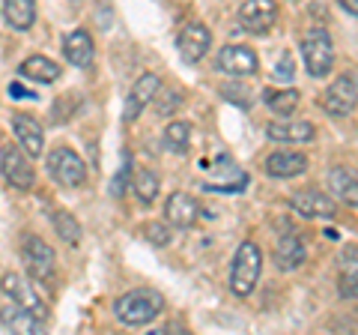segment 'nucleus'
<instances>
[{
  "label": "nucleus",
  "mask_w": 358,
  "mask_h": 335,
  "mask_svg": "<svg viewBox=\"0 0 358 335\" xmlns=\"http://www.w3.org/2000/svg\"><path fill=\"white\" fill-rule=\"evenodd\" d=\"M162 311H164V296L150 287L129 290V294H122L114 303V315L122 327H147Z\"/></svg>",
  "instance_id": "f257e3e1"
},
{
  "label": "nucleus",
  "mask_w": 358,
  "mask_h": 335,
  "mask_svg": "<svg viewBox=\"0 0 358 335\" xmlns=\"http://www.w3.org/2000/svg\"><path fill=\"white\" fill-rule=\"evenodd\" d=\"M260 273H263V252L254 240H245L236 254H233V264H230V290L236 294L239 299L251 296L257 282H260Z\"/></svg>",
  "instance_id": "f03ea898"
},
{
  "label": "nucleus",
  "mask_w": 358,
  "mask_h": 335,
  "mask_svg": "<svg viewBox=\"0 0 358 335\" xmlns=\"http://www.w3.org/2000/svg\"><path fill=\"white\" fill-rule=\"evenodd\" d=\"M301 60H305V69L310 78H322L331 72L334 66V42L329 36V30L322 27H310L305 36H301Z\"/></svg>",
  "instance_id": "7ed1b4c3"
},
{
  "label": "nucleus",
  "mask_w": 358,
  "mask_h": 335,
  "mask_svg": "<svg viewBox=\"0 0 358 335\" xmlns=\"http://www.w3.org/2000/svg\"><path fill=\"white\" fill-rule=\"evenodd\" d=\"M48 174L51 180L63 189H78L87 183V165L72 147H57L48 153Z\"/></svg>",
  "instance_id": "20e7f679"
},
{
  "label": "nucleus",
  "mask_w": 358,
  "mask_h": 335,
  "mask_svg": "<svg viewBox=\"0 0 358 335\" xmlns=\"http://www.w3.org/2000/svg\"><path fill=\"white\" fill-rule=\"evenodd\" d=\"M21 258H24L27 270H30V278L36 285H54V249L45 240L39 237H24L21 242Z\"/></svg>",
  "instance_id": "39448f33"
},
{
  "label": "nucleus",
  "mask_w": 358,
  "mask_h": 335,
  "mask_svg": "<svg viewBox=\"0 0 358 335\" xmlns=\"http://www.w3.org/2000/svg\"><path fill=\"white\" fill-rule=\"evenodd\" d=\"M320 105H322V111H326V114H331V117H346V114H352L355 105H358V84H355V78H350V75L334 78V81L326 87V93H322Z\"/></svg>",
  "instance_id": "423d86ee"
},
{
  "label": "nucleus",
  "mask_w": 358,
  "mask_h": 335,
  "mask_svg": "<svg viewBox=\"0 0 358 335\" xmlns=\"http://www.w3.org/2000/svg\"><path fill=\"white\" fill-rule=\"evenodd\" d=\"M0 171H3L6 183L13 189H21V192H30L33 183H36V174H33L27 153L15 147V144H9V147H3V153H0Z\"/></svg>",
  "instance_id": "0eeeda50"
},
{
  "label": "nucleus",
  "mask_w": 358,
  "mask_h": 335,
  "mask_svg": "<svg viewBox=\"0 0 358 335\" xmlns=\"http://www.w3.org/2000/svg\"><path fill=\"white\" fill-rule=\"evenodd\" d=\"M0 290H3V294L13 299V303H18L21 308L33 311L39 320L48 317V308H45L42 296L36 294V285H30L27 278H21L18 273H6L3 278H0Z\"/></svg>",
  "instance_id": "6e6552de"
},
{
  "label": "nucleus",
  "mask_w": 358,
  "mask_h": 335,
  "mask_svg": "<svg viewBox=\"0 0 358 335\" xmlns=\"http://www.w3.org/2000/svg\"><path fill=\"white\" fill-rule=\"evenodd\" d=\"M212 48V30L200 21H188L176 39V51L185 63H200Z\"/></svg>",
  "instance_id": "1a4fd4ad"
},
{
  "label": "nucleus",
  "mask_w": 358,
  "mask_h": 335,
  "mask_svg": "<svg viewBox=\"0 0 358 335\" xmlns=\"http://www.w3.org/2000/svg\"><path fill=\"white\" fill-rule=\"evenodd\" d=\"M289 207L296 210L299 216L305 219H334L338 216V204L334 198L320 192V189H305V192H296L289 198Z\"/></svg>",
  "instance_id": "9d476101"
},
{
  "label": "nucleus",
  "mask_w": 358,
  "mask_h": 335,
  "mask_svg": "<svg viewBox=\"0 0 358 335\" xmlns=\"http://www.w3.org/2000/svg\"><path fill=\"white\" fill-rule=\"evenodd\" d=\"M218 69L233 78H248V75H257L260 60H257V54L248 46H224L218 51Z\"/></svg>",
  "instance_id": "9b49d317"
},
{
  "label": "nucleus",
  "mask_w": 358,
  "mask_h": 335,
  "mask_svg": "<svg viewBox=\"0 0 358 335\" xmlns=\"http://www.w3.org/2000/svg\"><path fill=\"white\" fill-rule=\"evenodd\" d=\"M239 21H242L245 30L257 33V36H260V33H268L278 21L275 0H245L239 6Z\"/></svg>",
  "instance_id": "f8f14e48"
},
{
  "label": "nucleus",
  "mask_w": 358,
  "mask_h": 335,
  "mask_svg": "<svg viewBox=\"0 0 358 335\" xmlns=\"http://www.w3.org/2000/svg\"><path fill=\"white\" fill-rule=\"evenodd\" d=\"M159 90H162V78H159V75H150V72L141 75L138 81H134L129 99H126V108H122V120H126V123L138 120L141 111L147 108L155 96H159Z\"/></svg>",
  "instance_id": "ddd939ff"
},
{
  "label": "nucleus",
  "mask_w": 358,
  "mask_h": 335,
  "mask_svg": "<svg viewBox=\"0 0 358 335\" xmlns=\"http://www.w3.org/2000/svg\"><path fill=\"white\" fill-rule=\"evenodd\" d=\"M308 171V156L299 150H275L266 156V174L275 180H289Z\"/></svg>",
  "instance_id": "4468645a"
},
{
  "label": "nucleus",
  "mask_w": 358,
  "mask_h": 335,
  "mask_svg": "<svg viewBox=\"0 0 358 335\" xmlns=\"http://www.w3.org/2000/svg\"><path fill=\"white\" fill-rule=\"evenodd\" d=\"M13 132H15V138H18V147L24 150L27 156H42L45 150V132L42 126L36 123V117H30L24 114V111H18V114H13Z\"/></svg>",
  "instance_id": "2eb2a0df"
},
{
  "label": "nucleus",
  "mask_w": 358,
  "mask_h": 335,
  "mask_svg": "<svg viewBox=\"0 0 358 335\" xmlns=\"http://www.w3.org/2000/svg\"><path fill=\"white\" fill-rule=\"evenodd\" d=\"M305 258H308V249H305V240H301L299 233L287 231L284 237H278V242H275V266L278 270L293 273L305 264Z\"/></svg>",
  "instance_id": "dca6fc26"
},
{
  "label": "nucleus",
  "mask_w": 358,
  "mask_h": 335,
  "mask_svg": "<svg viewBox=\"0 0 358 335\" xmlns=\"http://www.w3.org/2000/svg\"><path fill=\"white\" fill-rule=\"evenodd\" d=\"M317 129L308 120H281V123H268L266 138L275 144H310Z\"/></svg>",
  "instance_id": "f3484780"
},
{
  "label": "nucleus",
  "mask_w": 358,
  "mask_h": 335,
  "mask_svg": "<svg viewBox=\"0 0 358 335\" xmlns=\"http://www.w3.org/2000/svg\"><path fill=\"white\" fill-rule=\"evenodd\" d=\"M164 219L171 221L173 228H192L194 221L200 219V204L192 195L173 192L171 198H167V204H164Z\"/></svg>",
  "instance_id": "a211bd4d"
},
{
  "label": "nucleus",
  "mask_w": 358,
  "mask_h": 335,
  "mask_svg": "<svg viewBox=\"0 0 358 335\" xmlns=\"http://www.w3.org/2000/svg\"><path fill=\"white\" fill-rule=\"evenodd\" d=\"M63 54L66 60L78 69H87V66H93L96 60V46H93V36H90L87 30H72L69 36L63 39Z\"/></svg>",
  "instance_id": "6ab92c4d"
},
{
  "label": "nucleus",
  "mask_w": 358,
  "mask_h": 335,
  "mask_svg": "<svg viewBox=\"0 0 358 335\" xmlns=\"http://www.w3.org/2000/svg\"><path fill=\"white\" fill-rule=\"evenodd\" d=\"M329 189L331 195L346 207H358V174L346 165H334L329 171Z\"/></svg>",
  "instance_id": "aec40b11"
},
{
  "label": "nucleus",
  "mask_w": 358,
  "mask_h": 335,
  "mask_svg": "<svg viewBox=\"0 0 358 335\" xmlns=\"http://www.w3.org/2000/svg\"><path fill=\"white\" fill-rule=\"evenodd\" d=\"M0 323H3L6 329L24 332V335H30V332H42V327H45V320H39L36 315H33V311L21 308L18 303L6 306V308H0Z\"/></svg>",
  "instance_id": "412c9836"
},
{
  "label": "nucleus",
  "mask_w": 358,
  "mask_h": 335,
  "mask_svg": "<svg viewBox=\"0 0 358 335\" xmlns=\"http://www.w3.org/2000/svg\"><path fill=\"white\" fill-rule=\"evenodd\" d=\"M18 72H21V78H30V81H36V84H54L60 78V66L48 57H42V54H33V57H27L18 66Z\"/></svg>",
  "instance_id": "4be33fe9"
},
{
  "label": "nucleus",
  "mask_w": 358,
  "mask_h": 335,
  "mask_svg": "<svg viewBox=\"0 0 358 335\" xmlns=\"http://www.w3.org/2000/svg\"><path fill=\"white\" fill-rule=\"evenodd\" d=\"M3 18L13 30H30L36 21V0H3Z\"/></svg>",
  "instance_id": "5701e85b"
},
{
  "label": "nucleus",
  "mask_w": 358,
  "mask_h": 335,
  "mask_svg": "<svg viewBox=\"0 0 358 335\" xmlns=\"http://www.w3.org/2000/svg\"><path fill=\"white\" fill-rule=\"evenodd\" d=\"M263 102L272 108L278 117H289L299 108L301 93L293 90V87H287V90H275V87H268V90H263Z\"/></svg>",
  "instance_id": "b1692460"
},
{
  "label": "nucleus",
  "mask_w": 358,
  "mask_h": 335,
  "mask_svg": "<svg viewBox=\"0 0 358 335\" xmlns=\"http://www.w3.org/2000/svg\"><path fill=\"white\" fill-rule=\"evenodd\" d=\"M164 147L171 153H188V147H192V126H188L185 120H173L171 126L164 129Z\"/></svg>",
  "instance_id": "393cba45"
},
{
  "label": "nucleus",
  "mask_w": 358,
  "mask_h": 335,
  "mask_svg": "<svg viewBox=\"0 0 358 335\" xmlns=\"http://www.w3.org/2000/svg\"><path fill=\"white\" fill-rule=\"evenodd\" d=\"M54 221V231L60 233V240L66 245H78L81 242V225H78V219L72 213H66V210H57V213L51 216Z\"/></svg>",
  "instance_id": "a878e982"
},
{
  "label": "nucleus",
  "mask_w": 358,
  "mask_h": 335,
  "mask_svg": "<svg viewBox=\"0 0 358 335\" xmlns=\"http://www.w3.org/2000/svg\"><path fill=\"white\" fill-rule=\"evenodd\" d=\"M134 195H138L141 204H152L155 195H159V174L155 171H138V177H134Z\"/></svg>",
  "instance_id": "bb28decb"
},
{
  "label": "nucleus",
  "mask_w": 358,
  "mask_h": 335,
  "mask_svg": "<svg viewBox=\"0 0 358 335\" xmlns=\"http://www.w3.org/2000/svg\"><path fill=\"white\" fill-rule=\"evenodd\" d=\"M129 180H131V162H129V156H126V159H122V168L117 171V177L110 180V195L122 198V192L129 189Z\"/></svg>",
  "instance_id": "cd10ccee"
},
{
  "label": "nucleus",
  "mask_w": 358,
  "mask_h": 335,
  "mask_svg": "<svg viewBox=\"0 0 358 335\" xmlns=\"http://www.w3.org/2000/svg\"><path fill=\"white\" fill-rule=\"evenodd\" d=\"M143 233H147V240L152 245H167L171 242V231H167V225H162V221H150V225L143 228Z\"/></svg>",
  "instance_id": "c85d7f7f"
},
{
  "label": "nucleus",
  "mask_w": 358,
  "mask_h": 335,
  "mask_svg": "<svg viewBox=\"0 0 358 335\" xmlns=\"http://www.w3.org/2000/svg\"><path fill=\"white\" fill-rule=\"evenodd\" d=\"M341 273H358V245H346L341 252Z\"/></svg>",
  "instance_id": "c756f323"
},
{
  "label": "nucleus",
  "mask_w": 358,
  "mask_h": 335,
  "mask_svg": "<svg viewBox=\"0 0 358 335\" xmlns=\"http://www.w3.org/2000/svg\"><path fill=\"white\" fill-rule=\"evenodd\" d=\"M341 296L358 299V273H346V275L341 278Z\"/></svg>",
  "instance_id": "7c9ffc66"
},
{
  "label": "nucleus",
  "mask_w": 358,
  "mask_h": 335,
  "mask_svg": "<svg viewBox=\"0 0 358 335\" xmlns=\"http://www.w3.org/2000/svg\"><path fill=\"white\" fill-rule=\"evenodd\" d=\"M179 102H182V96H179L176 90H167V93H164V102L159 105V114H162V117H171V111H173Z\"/></svg>",
  "instance_id": "2f4dec72"
},
{
  "label": "nucleus",
  "mask_w": 358,
  "mask_h": 335,
  "mask_svg": "<svg viewBox=\"0 0 358 335\" xmlns=\"http://www.w3.org/2000/svg\"><path fill=\"white\" fill-rule=\"evenodd\" d=\"M275 78H281V81H289V78H293V60L284 57V60H281V66H278Z\"/></svg>",
  "instance_id": "473e14b6"
},
{
  "label": "nucleus",
  "mask_w": 358,
  "mask_h": 335,
  "mask_svg": "<svg viewBox=\"0 0 358 335\" xmlns=\"http://www.w3.org/2000/svg\"><path fill=\"white\" fill-rule=\"evenodd\" d=\"M9 96H13V99H24V96H30V93H27L21 84H9Z\"/></svg>",
  "instance_id": "72a5a7b5"
},
{
  "label": "nucleus",
  "mask_w": 358,
  "mask_h": 335,
  "mask_svg": "<svg viewBox=\"0 0 358 335\" xmlns=\"http://www.w3.org/2000/svg\"><path fill=\"white\" fill-rule=\"evenodd\" d=\"M341 6L346 9V13H352V15H358V0H341Z\"/></svg>",
  "instance_id": "f704fd0d"
}]
</instances>
